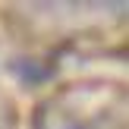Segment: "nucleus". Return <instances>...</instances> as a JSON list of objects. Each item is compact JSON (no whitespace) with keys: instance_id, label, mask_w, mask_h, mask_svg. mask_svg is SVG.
<instances>
[{"instance_id":"f257e3e1","label":"nucleus","mask_w":129,"mask_h":129,"mask_svg":"<svg viewBox=\"0 0 129 129\" xmlns=\"http://www.w3.org/2000/svg\"><path fill=\"white\" fill-rule=\"evenodd\" d=\"M73 129H82V126H73Z\"/></svg>"}]
</instances>
